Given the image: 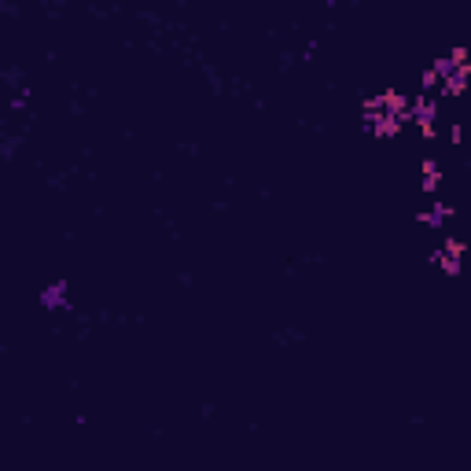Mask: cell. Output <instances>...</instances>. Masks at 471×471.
Listing matches in <instances>:
<instances>
[{"mask_svg": "<svg viewBox=\"0 0 471 471\" xmlns=\"http://www.w3.org/2000/svg\"><path fill=\"white\" fill-rule=\"evenodd\" d=\"M461 258H464V244H456V239H446V244H442V251L435 254V262L446 269L449 276L461 273Z\"/></svg>", "mask_w": 471, "mask_h": 471, "instance_id": "cell-1", "label": "cell"}, {"mask_svg": "<svg viewBox=\"0 0 471 471\" xmlns=\"http://www.w3.org/2000/svg\"><path fill=\"white\" fill-rule=\"evenodd\" d=\"M41 306L45 309H63L66 306V283L59 280V283H48L45 291H41Z\"/></svg>", "mask_w": 471, "mask_h": 471, "instance_id": "cell-2", "label": "cell"}, {"mask_svg": "<svg viewBox=\"0 0 471 471\" xmlns=\"http://www.w3.org/2000/svg\"><path fill=\"white\" fill-rule=\"evenodd\" d=\"M446 218H449V210L442 206V203H435V206L427 210V213H420V221H423V225H442Z\"/></svg>", "mask_w": 471, "mask_h": 471, "instance_id": "cell-3", "label": "cell"}, {"mask_svg": "<svg viewBox=\"0 0 471 471\" xmlns=\"http://www.w3.org/2000/svg\"><path fill=\"white\" fill-rule=\"evenodd\" d=\"M423 177H427V181H423V188L431 192L435 184H438V169H435V162H427V166H423Z\"/></svg>", "mask_w": 471, "mask_h": 471, "instance_id": "cell-4", "label": "cell"}]
</instances>
